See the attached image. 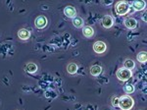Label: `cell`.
I'll use <instances>...</instances> for the list:
<instances>
[{
    "instance_id": "obj_1",
    "label": "cell",
    "mask_w": 147,
    "mask_h": 110,
    "mask_svg": "<svg viewBox=\"0 0 147 110\" xmlns=\"http://www.w3.org/2000/svg\"><path fill=\"white\" fill-rule=\"evenodd\" d=\"M134 99L129 95H123L120 97L119 107L122 110H130L134 107Z\"/></svg>"
},
{
    "instance_id": "obj_2",
    "label": "cell",
    "mask_w": 147,
    "mask_h": 110,
    "mask_svg": "<svg viewBox=\"0 0 147 110\" xmlns=\"http://www.w3.org/2000/svg\"><path fill=\"white\" fill-rule=\"evenodd\" d=\"M116 12L118 15H125L129 12V4L125 1H120L116 4Z\"/></svg>"
},
{
    "instance_id": "obj_3",
    "label": "cell",
    "mask_w": 147,
    "mask_h": 110,
    "mask_svg": "<svg viewBox=\"0 0 147 110\" xmlns=\"http://www.w3.org/2000/svg\"><path fill=\"white\" fill-rule=\"evenodd\" d=\"M132 76V73L130 70H127V68H120L117 72V78L122 82H127Z\"/></svg>"
},
{
    "instance_id": "obj_4",
    "label": "cell",
    "mask_w": 147,
    "mask_h": 110,
    "mask_svg": "<svg viewBox=\"0 0 147 110\" xmlns=\"http://www.w3.org/2000/svg\"><path fill=\"white\" fill-rule=\"evenodd\" d=\"M106 49H107V46H106V44L103 41H96L93 44V50L98 54L104 53L106 51Z\"/></svg>"
},
{
    "instance_id": "obj_5",
    "label": "cell",
    "mask_w": 147,
    "mask_h": 110,
    "mask_svg": "<svg viewBox=\"0 0 147 110\" xmlns=\"http://www.w3.org/2000/svg\"><path fill=\"white\" fill-rule=\"evenodd\" d=\"M34 25L37 29H43L47 25V19L45 16H38L34 21Z\"/></svg>"
},
{
    "instance_id": "obj_6",
    "label": "cell",
    "mask_w": 147,
    "mask_h": 110,
    "mask_svg": "<svg viewBox=\"0 0 147 110\" xmlns=\"http://www.w3.org/2000/svg\"><path fill=\"white\" fill-rule=\"evenodd\" d=\"M113 25H114V20L112 17L109 15L104 16V18L102 19V26L106 29H110L113 27Z\"/></svg>"
},
{
    "instance_id": "obj_7",
    "label": "cell",
    "mask_w": 147,
    "mask_h": 110,
    "mask_svg": "<svg viewBox=\"0 0 147 110\" xmlns=\"http://www.w3.org/2000/svg\"><path fill=\"white\" fill-rule=\"evenodd\" d=\"M146 3L144 0H134L132 2V7L136 11H142L143 9H145Z\"/></svg>"
},
{
    "instance_id": "obj_8",
    "label": "cell",
    "mask_w": 147,
    "mask_h": 110,
    "mask_svg": "<svg viewBox=\"0 0 147 110\" xmlns=\"http://www.w3.org/2000/svg\"><path fill=\"white\" fill-rule=\"evenodd\" d=\"M64 14L68 17V18H75L76 15H77V11L74 8L73 6H67L64 10Z\"/></svg>"
},
{
    "instance_id": "obj_9",
    "label": "cell",
    "mask_w": 147,
    "mask_h": 110,
    "mask_svg": "<svg viewBox=\"0 0 147 110\" xmlns=\"http://www.w3.org/2000/svg\"><path fill=\"white\" fill-rule=\"evenodd\" d=\"M125 26L127 29L134 30V29L136 28V26H137V21L134 18H127V20L125 21Z\"/></svg>"
},
{
    "instance_id": "obj_10",
    "label": "cell",
    "mask_w": 147,
    "mask_h": 110,
    "mask_svg": "<svg viewBox=\"0 0 147 110\" xmlns=\"http://www.w3.org/2000/svg\"><path fill=\"white\" fill-rule=\"evenodd\" d=\"M18 37L23 40H27L30 39V33L28 30H26V29H22V30H20L18 32Z\"/></svg>"
},
{
    "instance_id": "obj_11",
    "label": "cell",
    "mask_w": 147,
    "mask_h": 110,
    "mask_svg": "<svg viewBox=\"0 0 147 110\" xmlns=\"http://www.w3.org/2000/svg\"><path fill=\"white\" fill-rule=\"evenodd\" d=\"M102 72V67L99 65H93L90 67V74L94 77H97L101 74Z\"/></svg>"
},
{
    "instance_id": "obj_12",
    "label": "cell",
    "mask_w": 147,
    "mask_h": 110,
    "mask_svg": "<svg viewBox=\"0 0 147 110\" xmlns=\"http://www.w3.org/2000/svg\"><path fill=\"white\" fill-rule=\"evenodd\" d=\"M82 33H84L85 37H91L94 35V31L91 27L86 26V27H84V29H82Z\"/></svg>"
},
{
    "instance_id": "obj_13",
    "label": "cell",
    "mask_w": 147,
    "mask_h": 110,
    "mask_svg": "<svg viewBox=\"0 0 147 110\" xmlns=\"http://www.w3.org/2000/svg\"><path fill=\"white\" fill-rule=\"evenodd\" d=\"M73 24L77 29H80L84 27V20L80 17H75L73 20Z\"/></svg>"
},
{
    "instance_id": "obj_14",
    "label": "cell",
    "mask_w": 147,
    "mask_h": 110,
    "mask_svg": "<svg viewBox=\"0 0 147 110\" xmlns=\"http://www.w3.org/2000/svg\"><path fill=\"white\" fill-rule=\"evenodd\" d=\"M124 65H125V68H127V70H134V67H136V64H134V61L131 60V59H127L125 60L124 62Z\"/></svg>"
},
{
    "instance_id": "obj_15",
    "label": "cell",
    "mask_w": 147,
    "mask_h": 110,
    "mask_svg": "<svg viewBox=\"0 0 147 110\" xmlns=\"http://www.w3.org/2000/svg\"><path fill=\"white\" fill-rule=\"evenodd\" d=\"M67 71H68L69 74H72V75H74V74H76L78 71V65L76 63H70L67 66Z\"/></svg>"
},
{
    "instance_id": "obj_16",
    "label": "cell",
    "mask_w": 147,
    "mask_h": 110,
    "mask_svg": "<svg viewBox=\"0 0 147 110\" xmlns=\"http://www.w3.org/2000/svg\"><path fill=\"white\" fill-rule=\"evenodd\" d=\"M137 61L140 62V63H145L147 61V53L146 51H141L137 54Z\"/></svg>"
},
{
    "instance_id": "obj_17",
    "label": "cell",
    "mask_w": 147,
    "mask_h": 110,
    "mask_svg": "<svg viewBox=\"0 0 147 110\" xmlns=\"http://www.w3.org/2000/svg\"><path fill=\"white\" fill-rule=\"evenodd\" d=\"M26 69H27L28 72L30 73H35L37 71V66L35 65L34 63H28L27 66H26Z\"/></svg>"
},
{
    "instance_id": "obj_18",
    "label": "cell",
    "mask_w": 147,
    "mask_h": 110,
    "mask_svg": "<svg viewBox=\"0 0 147 110\" xmlns=\"http://www.w3.org/2000/svg\"><path fill=\"white\" fill-rule=\"evenodd\" d=\"M125 94H132L134 92V88L132 85H125V88H124Z\"/></svg>"
},
{
    "instance_id": "obj_19",
    "label": "cell",
    "mask_w": 147,
    "mask_h": 110,
    "mask_svg": "<svg viewBox=\"0 0 147 110\" xmlns=\"http://www.w3.org/2000/svg\"><path fill=\"white\" fill-rule=\"evenodd\" d=\"M112 102H113V105H114V106L118 107V106H119V103H120V97H117V96L113 97Z\"/></svg>"
},
{
    "instance_id": "obj_20",
    "label": "cell",
    "mask_w": 147,
    "mask_h": 110,
    "mask_svg": "<svg viewBox=\"0 0 147 110\" xmlns=\"http://www.w3.org/2000/svg\"><path fill=\"white\" fill-rule=\"evenodd\" d=\"M104 3H105L106 5H109V4H111V3H112V0H106V1L104 2Z\"/></svg>"
}]
</instances>
